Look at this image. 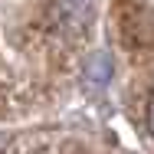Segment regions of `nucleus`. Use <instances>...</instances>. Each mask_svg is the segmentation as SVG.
Listing matches in <instances>:
<instances>
[{"instance_id":"f257e3e1","label":"nucleus","mask_w":154,"mask_h":154,"mask_svg":"<svg viewBox=\"0 0 154 154\" xmlns=\"http://www.w3.org/2000/svg\"><path fill=\"white\" fill-rule=\"evenodd\" d=\"M95 7L92 0H56L53 3V23L59 26L66 36H79L92 26Z\"/></svg>"},{"instance_id":"7ed1b4c3","label":"nucleus","mask_w":154,"mask_h":154,"mask_svg":"<svg viewBox=\"0 0 154 154\" xmlns=\"http://www.w3.org/2000/svg\"><path fill=\"white\" fill-rule=\"evenodd\" d=\"M148 131L154 134V95H151V102H148Z\"/></svg>"},{"instance_id":"f03ea898","label":"nucleus","mask_w":154,"mask_h":154,"mask_svg":"<svg viewBox=\"0 0 154 154\" xmlns=\"http://www.w3.org/2000/svg\"><path fill=\"white\" fill-rule=\"evenodd\" d=\"M85 79L92 85H108V79H112V56L108 53H92L89 62H85Z\"/></svg>"}]
</instances>
